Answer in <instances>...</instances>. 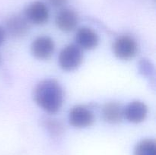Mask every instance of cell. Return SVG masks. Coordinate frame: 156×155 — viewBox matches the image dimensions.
I'll use <instances>...</instances> for the list:
<instances>
[{
	"instance_id": "cell-1",
	"label": "cell",
	"mask_w": 156,
	"mask_h": 155,
	"mask_svg": "<svg viewBox=\"0 0 156 155\" xmlns=\"http://www.w3.org/2000/svg\"><path fill=\"white\" fill-rule=\"evenodd\" d=\"M34 97L38 106L50 113L58 112L63 103L62 87L53 79L40 82L35 88Z\"/></svg>"
},
{
	"instance_id": "cell-2",
	"label": "cell",
	"mask_w": 156,
	"mask_h": 155,
	"mask_svg": "<svg viewBox=\"0 0 156 155\" xmlns=\"http://www.w3.org/2000/svg\"><path fill=\"white\" fill-rule=\"evenodd\" d=\"M83 53L77 45L70 44L61 50L59 56V66L65 71H73L82 64Z\"/></svg>"
},
{
	"instance_id": "cell-3",
	"label": "cell",
	"mask_w": 156,
	"mask_h": 155,
	"mask_svg": "<svg viewBox=\"0 0 156 155\" xmlns=\"http://www.w3.org/2000/svg\"><path fill=\"white\" fill-rule=\"evenodd\" d=\"M138 50L135 40L129 36H121L117 38L113 45L114 53L118 59L128 60L136 56Z\"/></svg>"
},
{
	"instance_id": "cell-4",
	"label": "cell",
	"mask_w": 156,
	"mask_h": 155,
	"mask_svg": "<svg viewBox=\"0 0 156 155\" xmlns=\"http://www.w3.org/2000/svg\"><path fill=\"white\" fill-rule=\"evenodd\" d=\"M49 15L48 7L41 1L33 2L24 11V17L27 21L37 25L47 22Z\"/></svg>"
},
{
	"instance_id": "cell-5",
	"label": "cell",
	"mask_w": 156,
	"mask_h": 155,
	"mask_svg": "<svg viewBox=\"0 0 156 155\" xmlns=\"http://www.w3.org/2000/svg\"><path fill=\"white\" fill-rule=\"evenodd\" d=\"M94 121V113L84 106H74L69 113V122L76 128H85L91 126Z\"/></svg>"
},
{
	"instance_id": "cell-6",
	"label": "cell",
	"mask_w": 156,
	"mask_h": 155,
	"mask_svg": "<svg viewBox=\"0 0 156 155\" xmlns=\"http://www.w3.org/2000/svg\"><path fill=\"white\" fill-rule=\"evenodd\" d=\"M54 42L47 36L36 38L31 44V53L38 59H47L54 52Z\"/></svg>"
},
{
	"instance_id": "cell-7",
	"label": "cell",
	"mask_w": 156,
	"mask_h": 155,
	"mask_svg": "<svg viewBox=\"0 0 156 155\" xmlns=\"http://www.w3.org/2000/svg\"><path fill=\"white\" fill-rule=\"evenodd\" d=\"M55 21L59 30L69 32L74 30L77 26L79 17L73 9H62L56 15Z\"/></svg>"
},
{
	"instance_id": "cell-8",
	"label": "cell",
	"mask_w": 156,
	"mask_h": 155,
	"mask_svg": "<svg viewBox=\"0 0 156 155\" xmlns=\"http://www.w3.org/2000/svg\"><path fill=\"white\" fill-rule=\"evenodd\" d=\"M147 113V106L141 101L131 102L124 108L123 111L125 118L132 123H140L144 121Z\"/></svg>"
},
{
	"instance_id": "cell-9",
	"label": "cell",
	"mask_w": 156,
	"mask_h": 155,
	"mask_svg": "<svg viewBox=\"0 0 156 155\" xmlns=\"http://www.w3.org/2000/svg\"><path fill=\"white\" fill-rule=\"evenodd\" d=\"M76 40L78 46L84 50H93L99 43L97 33L89 27L79 29L76 35Z\"/></svg>"
},
{
	"instance_id": "cell-10",
	"label": "cell",
	"mask_w": 156,
	"mask_h": 155,
	"mask_svg": "<svg viewBox=\"0 0 156 155\" xmlns=\"http://www.w3.org/2000/svg\"><path fill=\"white\" fill-rule=\"evenodd\" d=\"M6 29L14 37H20L25 34L29 29V24L25 17L12 15L6 21Z\"/></svg>"
},
{
	"instance_id": "cell-11",
	"label": "cell",
	"mask_w": 156,
	"mask_h": 155,
	"mask_svg": "<svg viewBox=\"0 0 156 155\" xmlns=\"http://www.w3.org/2000/svg\"><path fill=\"white\" fill-rule=\"evenodd\" d=\"M124 108L117 102H109L102 109V116L105 122L111 124L120 122L123 115Z\"/></svg>"
},
{
	"instance_id": "cell-12",
	"label": "cell",
	"mask_w": 156,
	"mask_h": 155,
	"mask_svg": "<svg viewBox=\"0 0 156 155\" xmlns=\"http://www.w3.org/2000/svg\"><path fill=\"white\" fill-rule=\"evenodd\" d=\"M134 155H156V145L153 140L145 139L136 144Z\"/></svg>"
},
{
	"instance_id": "cell-13",
	"label": "cell",
	"mask_w": 156,
	"mask_h": 155,
	"mask_svg": "<svg viewBox=\"0 0 156 155\" xmlns=\"http://www.w3.org/2000/svg\"><path fill=\"white\" fill-rule=\"evenodd\" d=\"M50 4L56 8L62 7L66 3L67 0H49Z\"/></svg>"
},
{
	"instance_id": "cell-14",
	"label": "cell",
	"mask_w": 156,
	"mask_h": 155,
	"mask_svg": "<svg viewBox=\"0 0 156 155\" xmlns=\"http://www.w3.org/2000/svg\"><path fill=\"white\" fill-rule=\"evenodd\" d=\"M5 39V30L0 26V46L4 43Z\"/></svg>"
}]
</instances>
